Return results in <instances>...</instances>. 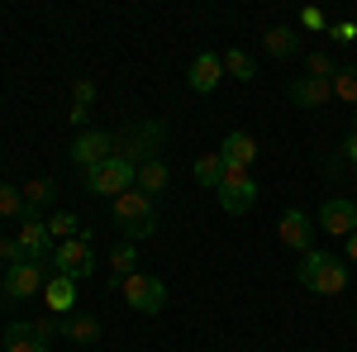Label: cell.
<instances>
[{"instance_id": "1", "label": "cell", "mask_w": 357, "mask_h": 352, "mask_svg": "<svg viewBox=\"0 0 357 352\" xmlns=\"http://www.w3.org/2000/svg\"><path fill=\"white\" fill-rule=\"evenodd\" d=\"M348 262L343 257H333V252H305L301 267H296V281H301L305 291H314V296H343L348 291Z\"/></svg>"}, {"instance_id": "2", "label": "cell", "mask_w": 357, "mask_h": 352, "mask_svg": "<svg viewBox=\"0 0 357 352\" xmlns=\"http://www.w3.org/2000/svg\"><path fill=\"white\" fill-rule=\"evenodd\" d=\"M110 215H114V224L124 229L129 243H143V238L158 234V200L143 195V190H124L119 200H110Z\"/></svg>"}, {"instance_id": "3", "label": "cell", "mask_w": 357, "mask_h": 352, "mask_svg": "<svg viewBox=\"0 0 357 352\" xmlns=\"http://www.w3.org/2000/svg\"><path fill=\"white\" fill-rule=\"evenodd\" d=\"M162 143H167V124H158V119H134L124 134H114V153L124 158V162H153L158 153H162Z\"/></svg>"}, {"instance_id": "4", "label": "cell", "mask_w": 357, "mask_h": 352, "mask_svg": "<svg viewBox=\"0 0 357 352\" xmlns=\"http://www.w3.org/2000/svg\"><path fill=\"white\" fill-rule=\"evenodd\" d=\"M119 296L129 300V309H138V314H162L167 309V281L153 276V271H134V276L119 281Z\"/></svg>"}, {"instance_id": "5", "label": "cell", "mask_w": 357, "mask_h": 352, "mask_svg": "<svg viewBox=\"0 0 357 352\" xmlns=\"http://www.w3.org/2000/svg\"><path fill=\"white\" fill-rule=\"evenodd\" d=\"M134 176H138V167L124 162L119 153H114L110 162H100V167H91V171H82L86 190H91V195H110V200H119L124 190H134Z\"/></svg>"}, {"instance_id": "6", "label": "cell", "mask_w": 357, "mask_h": 352, "mask_svg": "<svg viewBox=\"0 0 357 352\" xmlns=\"http://www.w3.org/2000/svg\"><path fill=\"white\" fill-rule=\"evenodd\" d=\"M48 276H53V262H20V267H5L0 291H5V300H33L43 296Z\"/></svg>"}, {"instance_id": "7", "label": "cell", "mask_w": 357, "mask_h": 352, "mask_svg": "<svg viewBox=\"0 0 357 352\" xmlns=\"http://www.w3.org/2000/svg\"><path fill=\"white\" fill-rule=\"evenodd\" d=\"M96 267V247H91V234H77V238H67V243H57L53 252V271L57 276H72V281H86Z\"/></svg>"}, {"instance_id": "8", "label": "cell", "mask_w": 357, "mask_h": 352, "mask_svg": "<svg viewBox=\"0 0 357 352\" xmlns=\"http://www.w3.org/2000/svg\"><path fill=\"white\" fill-rule=\"evenodd\" d=\"M224 205V215H248L252 205H257V181L248 176V171H238V167H229L224 171V186L215 190Z\"/></svg>"}, {"instance_id": "9", "label": "cell", "mask_w": 357, "mask_h": 352, "mask_svg": "<svg viewBox=\"0 0 357 352\" xmlns=\"http://www.w3.org/2000/svg\"><path fill=\"white\" fill-rule=\"evenodd\" d=\"M110 158H114V134H105V129H82V134L72 138V162L82 167V171L110 162Z\"/></svg>"}, {"instance_id": "10", "label": "cell", "mask_w": 357, "mask_h": 352, "mask_svg": "<svg viewBox=\"0 0 357 352\" xmlns=\"http://www.w3.org/2000/svg\"><path fill=\"white\" fill-rule=\"evenodd\" d=\"M15 247L24 252V262H53L57 238L48 234V224H43V219H24V224L15 229Z\"/></svg>"}, {"instance_id": "11", "label": "cell", "mask_w": 357, "mask_h": 352, "mask_svg": "<svg viewBox=\"0 0 357 352\" xmlns=\"http://www.w3.org/2000/svg\"><path fill=\"white\" fill-rule=\"evenodd\" d=\"M276 238H281V247H291V252H310L314 247V219L305 215V210H286V215L276 219Z\"/></svg>"}, {"instance_id": "12", "label": "cell", "mask_w": 357, "mask_h": 352, "mask_svg": "<svg viewBox=\"0 0 357 352\" xmlns=\"http://www.w3.org/2000/svg\"><path fill=\"white\" fill-rule=\"evenodd\" d=\"M319 229L333 234V238H353V234H357V205H353V200H343V195H329L324 210H319Z\"/></svg>"}, {"instance_id": "13", "label": "cell", "mask_w": 357, "mask_h": 352, "mask_svg": "<svg viewBox=\"0 0 357 352\" xmlns=\"http://www.w3.org/2000/svg\"><path fill=\"white\" fill-rule=\"evenodd\" d=\"M220 82H224V53H195L186 67V86L195 95H210Z\"/></svg>"}, {"instance_id": "14", "label": "cell", "mask_w": 357, "mask_h": 352, "mask_svg": "<svg viewBox=\"0 0 357 352\" xmlns=\"http://www.w3.org/2000/svg\"><path fill=\"white\" fill-rule=\"evenodd\" d=\"M43 305H48V314H53V319L77 314V281L53 271V276H48V286H43Z\"/></svg>"}, {"instance_id": "15", "label": "cell", "mask_w": 357, "mask_h": 352, "mask_svg": "<svg viewBox=\"0 0 357 352\" xmlns=\"http://www.w3.org/2000/svg\"><path fill=\"white\" fill-rule=\"evenodd\" d=\"M220 158H224L229 167L248 171V167L257 162V138H252V134H243V129H234V134H229V138L220 143Z\"/></svg>"}, {"instance_id": "16", "label": "cell", "mask_w": 357, "mask_h": 352, "mask_svg": "<svg viewBox=\"0 0 357 352\" xmlns=\"http://www.w3.org/2000/svg\"><path fill=\"white\" fill-rule=\"evenodd\" d=\"M291 100L301 109H319L333 100V82H319V77H296L291 82Z\"/></svg>"}, {"instance_id": "17", "label": "cell", "mask_w": 357, "mask_h": 352, "mask_svg": "<svg viewBox=\"0 0 357 352\" xmlns=\"http://www.w3.org/2000/svg\"><path fill=\"white\" fill-rule=\"evenodd\" d=\"M172 186V167L162 162V158H153V162H143L138 167V176H134V190H143V195H162V190Z\"/></svg>"}, {"instance_id": "18", "label": "cell", "mask_w": 357, "mask_h": 352, "mask_svg": "<svg viewBox=\"0 0 357 352\" xmlns=\"http://www.w3.org/2000/svg\"><path fill=\"white\" fill-rule=\"evenodd\" d=\"M62 338L77 343V348H91V343L100 338V319H96V314H67V319H62Z\"/></svg>"}, {"instance_id": "19", "label": "cell", "mask_w": 357, "mask_h": 352, "mask_svg": "<svg viewBox=\"0 0 357 352\" xmlns=\"http://www.w3.org/2000/svg\"><path fill=\"white\" fill-rule=\"evenodd\" d=\"M262 48H267L272 57H296L301 53V33H296L291 24H272L267 33H262Z\"/></svg>"}, {"instance_id": "20", "label": "cell", "mask_w": 357, "mask_h": 352, "mask_svg": "<svg viewBox=\"0 0 357 352\" xmlns=\"http://www.w3.org/2000/svg\"><path fill=\"white\" fill-rule=\"evenodd\" d=\"M224 171H229V162H224L220 153H205V158H195V167H191V176L205 190H220L224 186Z\"/></svg>"}, {"instance_id": "21", "label": "cell", "mask_w": 357, "mask_h": 352, "mask_svg": "<svg viewBox=\"0 0 357 352\" xmlns=\"http://www.w3.org/2000/svg\"><path fill=\"white\" fill-rule=\"evenodd\" d=\"M5 352H48V343H38V338H33V324L15 319V324L5 328Z\"/></svg>"}, {"instance_id": "22", "label": "cell", "mask_w": 357, "mask_h": 352, "mask_svg": "<svg viewBox=\"0 0 357 352\" xmlns=\"http://www.w3.org/2000/svg\"><path fill=\"white\" fill-rule=\"evenodd\" d=\"M0 219H38V215H29V200H24V190L20 186H10V181H0Z\"/></svg>"}, {"instance_id": "23", "label": "cell", "mask_w": 357, "mask_h": 352, "mask_svg": "<svg viewBox=\"0 0 357 352\" xmlns=\"http://www.w3.org/2000/svg\"><path fill=\"white\" fill-rule=\"evenodd\" d=\"M134 267H138V243L119 238V243L110 247V271H114V286H119L124 276H134Z\"/></svg>"}, {"instance_id": "24", "label": "cell", "mask_w": 357, "mask_h": 352, "mask_svg": "<svg viewBox=\"0 0 357 352\" xmlns=\"http://www.w3.org/2000/svg\"><path fill=\"white\" fill-rule=\"evenodd\" d=\"M20 190H24V200H29V215L48 210V205H53V195H57V186L48 181V176H38V181H29V186H20Z\"/></svg>"}, {"instance_id": "25", "label": "cell", "mask_w": 357, "mask_h": 352, "mask_svg": "<svg viewBox=\"0 0 357 352\" xmlns=\"http://www.w3.org/2000/svg\"><path fill=\"white\" fill-rule=\"evenodd\" d=\"M224 77H234V82H252L257 67H252V57H248L243 48H229V53H224Z\"/></svg>"}, {"instance_id": "26", "label": "cell", "mask_w": 357, "mask_h": 352, "mask_svg": "<svg viewBox=\"0 0 357 352\" xmlns=\"http://www.w3.org/2000/svg\"><path fill=\"white\" fill-rule=\"evenodd\" d=\"M43 224H48V234H53L57 243H67V238H77V234H82V224H77V215H72V210H57V215L43 219Z\"/></svg>"}, {"instance_id": "27", "label": "cell", "mask_w": 357, "mask_h": 352, "mask_svg": "<svg viewBox=\"0 0 357 352\" xmlns=\"http://www.w3.org/2000/svg\"><path fill=\"white\" fill-rule=\"evenodd\" d=\"M333 100L357 105V67H338V72H333Z\"/></svg>"}, {"instance_id": "28", "label": "cell", "mask_w": 357, "mask_h": 352, "mask_svg": "<svg viewBox=\"0 0 357 352\" xmlns=\"http://www.w3.org/2000/svg\"><path fill=\"white\" fill-rule=\"evenodd\" d=\"M333 57L329 53H310V77H319V82H333Z\"/></svg>"}, {"instance_id": "29", "label": "cell", "mask_w": 357, "mask_h": 352, "mask_svg": "<svg viewBox=\"0 0 357 352\" xmlns=\"http://www.w3.org/2000/svg\"><path fill=\"white\" fill-rule=\"evenodd\" d=\"M301 29H310V33H324V29H329L324 10H319V5H305V10H301Z\"/></svg>"}, {"instance_id": "30", "label": "cell", "mask_w": 357, "mask_h": 352, "mask_svg": "<svg viewBox=\"0 0 357 352\" xmlns=\"http://www.w3.org/2000/svg\"><path fill=\"white\" fill-rule=\"evenodd\" d=\"M72 105H86V109L96 105V82H77L72 86Z\"/></svg>"}, {"instance_id": "31", "label": "cell", "mask_w": 357, "mask_h": 352, "mask_svg": "<svg viewBox=\"0 0 357 352\" xmlns=\"http://www.w3.org/2000/svg\"><path fill=\"white\" fill-rule=\"evenodd\" d=\"M329 33H333V43H357V24H353V20H343V24H329Z\"/></svg>"}, {"instance_id": "32", "label": "cell", "mask_w": 357, "mask_h": 352, "mask_svg": "<svg viewBox=\"0 0 357 352\" xmlns=\"http://www.w3.org/2000/svg\"><path fill=\"white\" fill-rule=\"evenodd\" d=\"M67 119H72L77 129H86V119H91V109H86V105H72V109H67Z\"/></svg>"}, {"instance_id": "33", "label": "cell", "mask_w": 357, "mask_h": 352, "mask_svg": "<svg viewBox=\"0 0 357 352\" xmlns=\"http://www.w3.org/2000/svg\"><path fill=\"white\" fill-rule=\"evenodd\" d=\"M343 162H348V167H357V138H353V134L343 138Z\"/></svg>"}, {"instance_id": "34", "label": "cell", "mask_w": 357, "mask_h": 352, "mask_svg": "<svg viewBox=\"0 0 357 352\" xmlns=\"http://www.w3.org/2000/svg\"><path fill=\"white\" fill-rule=\"evenodd\" d=\"M343 247H348V262L357 267V234H353V238H343Z\"/></svg>"}, {"instance_id": "35", "label": "cell", "mask_w": 357, "mask_h": 352, "mask_svg": "<svg viewBox=\"0 0 357 352\" xmlns=\"http://www.w3.org/2000/svg\"><path fill=\"white\" fill-rule=\"evenodd\" d=\"M0 352H5V333H0Z\"/></svg>"}, {"instance_id": "36", "label": "cell", "mask_w": 357, "mask_h": 352, "mask_svg": "<svg viewBox=\"0 0 357 352\" xmlns=\"http://www.w3.org/2000/svg\"><path fill=\"white\" fill-rule=\"evenodd\" d=\"M353 138H357V119H353Z\"/></svg>"}, {"instance_id": "37", "label": "cell", "mask_w": 357, "mask_h": 352, "mask_svg": "<svg viewBox=\"0 0 357 352\" xmlns=\"http://www.w3.org/2000/svg\"><path fill=\"white\" fill-rule=\"evenodd\" d=\"M0 267H5V257H0Z\"/></svg>"}, {"instance_id": "38", "label": "cell", "mask_w": 357, "mask_h": 352, "mask_svg": "<svg viewBox=\"0 0 357 352\" xmlns=\"http://www.w3.org/2000/svg\"><path fill=\"white\" fill-rule=\"evenodd\" d=\"M0 300H5V291H0Z\"/></svg>"}]
</instances>
